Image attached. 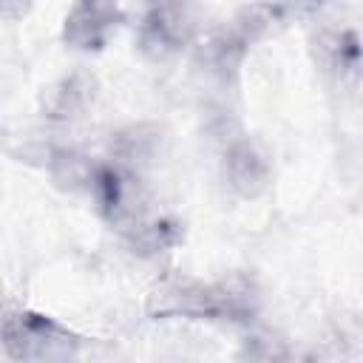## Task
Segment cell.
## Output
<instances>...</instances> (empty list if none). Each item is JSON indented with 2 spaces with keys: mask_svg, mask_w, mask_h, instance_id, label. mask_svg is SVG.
Here are the masks:
<instances>
[{
  "mask_svg": "<svg viewBox=\"0 0 363 363\" xmlns=\"http://www.w3.org/2000/svg\"><path fill=\"white\" fill-rule=\"evenodd\" d=\"M315 54L323 71L337 79H354L363 74V45L346 28L320 31V37L315 40Z\"/></svg>",
  "mask_w": 363,
  "mask_h": 363,
  "instance_id": "obj_7",
  "label": "cell"
},
{
  "mask_svg": "<svg viewBox=\"0 0 363 363\" xmlns=\"http://www.w3.org/2000/svg\"><path fill=\"white\" fill-rule=\"evenodd\" d=\"M164 312H182L213 320H250L255 315V295L244 281H218V284H179L167 292Z\"/></svg>",
  "mask_w": 363,
  "mask_h": 363,
  "instance_id": "obj_1",
  "label": "cell"
},
{
  "mask_svg": "<svg viewBox=\"0 0 363 363\" xmlns=\"http://www.w3.org/2000/svg\"><path fill=\"white\" fill-rule=\"evenodd\" d=\"M122 20L125 14L116 0H74L65 14L62 40L79 51H99Z\"/></svg>",
  "mask_w": 363,
  "mask_h": 363,
  "instance_id": "obj_4",
  "label": "cell"
},
{
  "mask_svg": "<svg viewBox=\"0 0 363 363\" xmlns=\"http://www.w3.org/2000/svg\"><path fill=\"white\" fill-rule=\"evenodd\" d=\"M3 343L11 357L26 360H60L71 357L79 340L48 315L14 312L3 320Z\"/></svg>",
  "mask_w": 363,
  "mask_h": 363,
  "instance_id": "obj_2",
  "label": "cell"
},
{
  "mask_svg": "<svg viewBox=\"0 0 363 363\" xmlns=\"http://www.w3.org/2000/svg\"><path fill=\"white\" fill-rule=\"evenodd\" d=\"M96 99V79L85 71H74L62 77L45 96V116L57 122L82 119Z\"/></svg>",
  "mask_w": 363,
  "mask_h": 363,
  "instance_id": "obj_6",
  "label": "cell"
},
{
  "mask_svg": "<svg viewBox=\"0 0 363 363\" xmlns=\"http://www.w3.org/2000/svg\"><path fill=\"white\" fill-rule=\"evenodd\" d=\"M31 3H34V0H0V6H3V17H6L9 23H14V20H20V17L31 9Z\"/></svg>",
  "mask_w": 363,
  "mask_h": 363,
  "instance_id": "obj_10",
  "label": "cell"
},
{
  "mask_svg": "<svg viewBox=\"0 0 363 363\" xmlns=\"http://www.w3.org/2000/svg\"><path fill=\"white\" fill-rule=\"evenodd\" d=\"M133 241L145 250V252H156L164 250L176 241V230L170 221H150V224H139L133 233Z\"/></svg>",
  "mask_w": 363,
  "mask_h": 363,
  "instance_id": "obj_9",
  "label": "cell"
},
{
  "mask_svg": "<svg viewBox=\"0 0 363 363\" xmlns=\"http://www.w3.org/2000/svg\"><path fill=\"white\" fill-rule=\"evenodd\" d=\"M156 130H147V128H128L116 136V153L125 164H142V162H150V156L156 153Z\"/></svg>",
  "mask_w": 363,
  "mask_h": 363,
  "instance_id": "obj_8",
  "label": "cell"
},
{
  "mask_svg": "<svg viewBox=\"0 0 363 363\" xmlns=\"http://www.w3.org/2000/svg\"><path fill=\"white\" fill-rule=\"evenodd\" d=\"M196 31V0H147L142 20V48L153 57L179 51Z\"/></svg>",
  "mask_w": 363,
  "mask_h": 363,
  "instance_id": "obj_3",
  "label": "cell"
},
{
  "mask_svg": "<svg viewBox=\"0 0 363 363\" xmlns=\"http://www.w3.org/2000/svg\"><path fill=\"white\" fill-rule=\"evenodd\" d=\"M224 179L241 199H258L269 184V162L250 139H235L224 153Z\"/></svg>",
  "mask_w": 363,
  "mask_h": 363,
  "instance_id": "obj_5",
  "label": "cell"
},
{
  "mask_svg": "<svg viewBox=\"0 0 363 363\" xmlns=\"http://www.w3.org/2000/svg\"><path fill=\"white\" fill-rule=\"evenodd\" d=\"M301 11H318V9H323L329 0H292Z\"/></svg>",
  "mask_w": 363,
  "mask_h": 363,
  "instance_id": "obj_11",
  "label": "cell"
}]
</instances>
